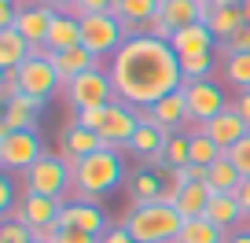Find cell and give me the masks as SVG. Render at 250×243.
I'll use <instances>...</instances> for the list:
<instances>
[{"mask_svg": "<svg viewBox=\"0 0 250 243\" xmlns=\"http://www.w3.org/2000/svg\"><path fill=\"white\" fill-rule=\"evenodd\" d=\"M44 48H48V52H70V48H81V19L74 15V11H55Z\"/></svg>", "mask_w": 250, "mask_h": 243, "instance_id": "obj_18", "label": "cell"}, {"mask_svg": "<svg viewBox=\"0 0 250 243\" xmlns=\"http://www.w3.org/2000/svg\"><path fill=\"white\" fill-rule=\"evenodd\" d=\"M103 11H114V0H78L74 15L85 19V15H103Z\"/></svg>", "mask_w": 250, "mask_h": 243, "instance_id": "obj_40", "label": "cell"}, {"mask_svg": "<svg viewBox=\"0 0 250 243\" xmlns=\"http://www.w3.org/2000/svg\"><path fill=\"white\" fill-rule=\"evenodd\" d=\"M30 55H33V44L15 26H4V30H0V70H19Z\"/></svg>", "mask_w": 250, "mask_h": 243, "instance_id": "obj_23", "label": "cell"}, {"mask_svg": "<svg viewBox=\"0 0 250 243\" xmlns=\"http://www.w3.org/2000/svg\"><path fill=\"white\" fill-rule=\"evenodd\" d=\"M239 4H243V0H239Z\"/></svg>", "mask_w": 250, "mask_h": 243, "instance_id": "obj_51", "label": "cell"}, {"mask_svg": "<svg viewBox=\"0 0 250 243\" xmlns=\"http://www.w3.org/2000/svg\"><path fill=\"white\" fill-rule=\"evenodd\" d=\"M166 140H169V133H166L162 126H155L151 114L144 110V114H140V129H136V136L129 140V151H133L136 158H144L147 170H158V166H166V158H162Z\"/></svg>", "mask_w": 250, "mask_h": 243, "instance_id": "obj_12", "label": "cell"}, {"mask_svg": "<svg viewBox=\"0 0 250 243\" xmlns=\"http://www.w3.org/2000/svg\"><path fill=\"white\" fill-rule=\"evenodd\" d=\"M213 33H210V26L206 22H191V26H184V30H177L169 37V44H173V52L180 55V59H188V55H203V52H210L213 48Z\"/></svg>", "mask_w": 250, "mask_h": 243, "instance_id": "obj_21", "label": "cell"}, {"mask_svg": "<svg viewBox=\"0 0 250 243\" xmlns=\"http://www.w3.org/2000/svg\"><path fill=\"white\" fill-rule=\"evenodd\" d=\"M41 4H48L52 11H74L78 8V0H41Z\"/></svg>", "mask_w": 250, "mask_h": 243, "instance_id": "obj_45", "label": "cell"}, {"mask_svg": "<svg viewBox=\"0 0 250 243\" xmlns=\"http://www.w3.org/2000/svg\"><path fill=\"white\" fill-rule=\"evenodd\" d=\"M129 192H133L136 203H158L162 199V177H158V170H136L133 177H129Z\"/></svg>", "mask_w": 250, "mask_h": 243, "instance_id": "obj_30", "label": "cell"}, {"mask_svg": "<svg viewBox=\"0 0 250 243\" xmlns=\"http://www.w3.org/2000/svg\"><path fill=\"white\" fill-rule=\"evenodd\" d=\"M180 225L184 218L169 203H133L125 218V228L133 232L136 243H173L180 236Z\"/></svg>", "mask_w": 250, "mask_h": 243, "instance_id": "obj_3", "label": "cell"}, {"mask_svg": "<svg viewBox=\"0 0 250 243\" xmlns=\"http://www.w3.org/2000/svg\"><path fill=\"white\" fill-rule=\"evenodd\" d=\"M103 122H107V107H85V110H78V118H74V126L92 129V133H100Z\"/></svg>", "mask_w": 250, "mask_h": 243, "instance_id": "obj_38", "label": "cell"}, {"mask_svg": "<svg viewBox=\"0 0 250 243\" xmlns=\"http://www.w3.org/2000/svg\"><path fill=\"white\" fill-rule=\"evenodd\" d=\"M235 110H239V118H243V122L250 126V88H247V92H239V96H235Z\"/></svg>", "mask_w": 250, "mask_h": 243, "instance_id": "obj_43", "label": "cell"}, {"mask_svg": "<svg viewBox=\"0 0 250 243\" xmlns=\"http://www.w3.org/2000/svg\"><path fill=\"white\" fill-rule=\"evenodd\" d=\"M59 210H62L59 199H48V196H33V192H26L8 218L22 221L30 232H41V228H55V225H59Z\"/></svg>", "mask_w": 250, "mask_h": 243, "instance_id": "obj_11", "label": "cell"}, {"mask_svg": "<svg viewBox=\"0 0 250 243\" xmlns=\"http://www.w3.org/2000/svg\"><path fill=\"white\" fill-rule=\"evenodd\" d=\"M225 158L243 173V180H247V177H250V136H243L235 148H228V151H225Z\"/></svg>", "mask_w": 250, "mask_h": 243, "instance_id": "obj_36", "label": "cell"}, {"mask_svg": "<svg viewBox=\"0 0 250 243\" xmlns=\"http://www.w3.org/2000/svg\"><path fill=\"white\" fill-rule=\"evenodd\" d=\"M122 180H125V162L118 148H103L70 166V188L78 192V203H96L103 192H114Z\"/></svg>", "mask_w": 250, "mask_h": 243, "instance_id": "obj_2", "label": "cell"}, {"mask_svg": "<svg viewBox=\"0 0 250 243\" xmlns=\"http://www.w3.org/2000/svg\"><path fill=\"white\" fill-rule=\"evenodd\" d=\"M225 243H250V228H243V232H235V236H228Z\"/></svg>", "mask_w": 250, "mask_h": 243, "instance_id": "obj_46", "label": "cell"}, {"mask_svg": "<svg viewBox=\"0 0 250 243\" xmlns=\"http://www.w3.org/2000/svg\"><path fill=\"white\" fill-rule=\"evenodd\" d=\"M22 184L33 196H48V199H59L62 203V192L70 188V166L62 162V155H48L44 151V155L22 173Z\"/></svg>", "mask_w": 250, "mask_h": 243, "instance_id": "obj_4", "label": "cell"}, {"mask_svg": "<svg viewBox=\"0 0 250 243\" xmlns=\"http://www.w3.org/2000/svg\"><path fill=\"white\" fill-rule=\"evenodd\" d=\"M158 4H162V0H114V11H110V15H118L125 22V33L136 37V33H144V26L158 15Z\"/></svg>", "mask_w": 250, "mask_h": 243, "instance_id": "obj_19", "label": "cell"}, {"mask_svg": "<svg viewBox=\"0 0 250 243\" xmlns=\"http://www.w3.org/2000/svg\"><path fill=\"white\" fill-rule=\"evenodd\" d=\"M173 243H225V228H217L206 218H188Z\"/></svg>", "mask_w": 250, "mask_h": 243, "instance_id": "obj_28", "label": "cell"}, {"mask_svg": "<svg viewBox=\"0 0 250 243\" xmlns=\"http://www.w3.org/2000/svg\"><path fill=\"white\" fill-rule=\"evenodd\" d=\"M52 19H55V11L48 8V4H26V8H19V15H15V30L22 33L33 48H44L48 30H52Z\"/></svg>", "mask_w": 250, "mask_h": 243, "instance_id": "obj_15", "label": "cell"}, {"mask_svg": "<svg viewBox=\"0 0 250 243\" xmlns=\"http://www.w3.org/2000/svg\"><path fill=\"white\" fill-rule=\"evenodd\" d=\"M147 114H151V122H155V126L166 129V133H177L184 122H191V118H188V96H184V85H180L177 92L162 96L155 107H147Z\"/></svg>", "mask_w": 250, "mask_h": 243, "instance_id": "obj_16", "label": "cell"}, {"mask_svg": "<svg viewBox=\"0 0 250 243\" xmlns=\"http://www.w3.org/2000/svg\"><path fill=\"white\" fill-rule=\"evenodd\" d=\"M37 114H41V100H33V96H15V100L4 103L0 133H11V129H37Z\"/></svg>", "mask_w": 250, "mask_h": 243, "instance_id": "obj_22", "label": "cell"}, {"mask_svg": "<svg viewBox=\"0 0 250 243\" xmlns=\"http://www.w3.org/2000/svg\"><path fill=\"white\" fill-rule=\"evenodd\" d=\"M66 100H70L74 110H85V107H107V103L118 100V96H114L110 74L96 66V70L81 74V78H74L70 85H66Z\"/></svg>", "mask_w": 250, "mask_h": 243, "instance_id": "obj_8", "label": "cell"}, {"mask_svg": "<svg viewBox=\"0 0 250 243\" xmlns=\"http://www.w3.org/2000/svg\"><path fill=\"white\" fill-rule=\"evenodd\" d=\"M243 218H247V214H243V206H239L235 196H213L210 206H206V221H213L217 228H232V225H239Z\"/></svg>", "mask_w": 250, "mask_h": 243, "instance_id": "obj_29", "label": "cell"}, {"mask_svg": "<svg viewBox=\"0 0 250 243\" xmlns=\"http://www.w3.org/2000/svg\"><path fill=\"white\" fill-rule=\"evenodd\" d=\"M48 55H52V66H55V74H59L62 85H70L74 78H81V74H88V70L100 66V55H92L85 44L70 48V52H48Z\"/></svg>", "mask_w": 250, "mask_h": 243, "instance_id": "obj_17", "label": "cell"}, {"mask_svg": "<svg viewBox=\"0 0 250 243\" xmlns=\"http://www.w3.org/2000/svg\"><path fill=\"white\" fill-rule=\"evenodd\" d=\"M162 158H166V166H173V170L191 166V133H169Z\"/></svg>", "mask_w": 250, "mask_h": 243, "instance_id": "obj_32", "label": "cell"}, {"mask_svg": "<svg viewBox=\"0 0 250 243\" xmlns=\"http://www.w3.org/2000/svg\"><path fill=\"white\" fill-rule=\"evenodd\" d=\"M213 8H221V4H239V0H210Z\"/></svg>", "mask_w": 250, "mask_h": 243, "instance_id": "obj_48", "label": "cell"}, {"mask_svg": "<svg viewBox=\"0 0 250 243\" xmlns=\"http://www.w3.org/2000/svg\"><path fill=\"white\" fill-rule=\"evenodd\" d=\"M100 243H136V240H133V232L125 225H118V228H107V232L100 236Z\"/></svg>", "mask_w": 250, "mask_h": 243, "instance_id": "obj_42", "label": "cell"}, {"mask_svg": "<svg viewBox=\"0 0 250 243\" xmlns=\"http://www.w3.org/2000/svg\"><path fill=\"white\" fill-rule=\"evenodd\" d=\"M59 228H78V232H88V236H103L107 232V218H103L100 203H62L59 210Z\"/></svg>", "mask_w": 250, "mask_h": 243, "instance_id": "obj_13", "label": "cell"}, {"mask_svg": "<svg viewBox=\"0 0 250 243\" xmlns=\"http://www.w3.org/2000/svg\"><path fill=\"white\" fill-rule=\"evenodd\" d=\"M239 8H243V19H247V26H250V0H243Z\"/></svg>", "mask_w": 250, "mask_h": 243, "instance_id": "obj_47", "label": "cell"}, {"mask_svg": "<svg viewBox=\"0 0 250 243\" xmlns=\"http://www.w3.org/2000/svg\"><path fill=\"white\" fill-rule=\"evenodd\" d=\"M206 136H210L213 144H217L221 151H228V148H235V144L243 140V136H250V126L239 118V110L235 107H228V110H221L213 122H206V126H199Z\"/></svg>", "mask_w": 250, "mask_h": 243, "instance_id": "obj_14", "label": "cell"}, {"mask_svg": "<svg viewBox=\"0 0 250 243\" xmlns=\"http://www.w3.org/2000/svg\"><path fill=\"white\" fill-rule=\"evenodd\" d=\"M213 70V55L203 52V55H188V59H180V74H184V81H206Z\"/></svg>", "mask_w": 250, "mask_h": 243, "instance_id": "obj_34", "label": "cell"}, {"mask_svg": "<svg viewBox=\"0 0 250 243\" xmlns=\"http://www.w3.org/2000/svg\"><path fill=\"white\" fill-rule=\"evenodd\" d=\"M107 144H103L100 133H92V129H81V126H70L66 133H62V162L74 166L78 158L85 155H96V151H103Z\"/></svg>", "mask_w": 250, "mask_h": 243, "instance_id": "obj_20", "label": "cell"}, {"mask_svg": "<svg viewBox=\"0 0 250 243\" xmlns=\"http://www.w3.org/2000/svg\"><path fill=\"white\" fill-rule=\"evenodd\" d=\"M225 158V151L217 148V144L210 140V136L203 133V129H191V166H203V170H210L213 162H221Z\"/></svg>", "mask_w": 250, "mask_h": 243, "instance_id": "obj_31", "label": "cell"}, {"mask_svg": "<svg viewBox=\"0 0 250 243\" xmlns=\"http://www.w3.org/2000/svg\"><path fill=\"white\" fill-rule=\"evenodd\" d=\"M206 26H210V33H213L217 41H228L235 30H243V26H247V19H243V8H239V4H221V8L210 11Z\"/></svg>", "mask_w": 250, "mask_h": 243, "instance_id": "obj_26", "label": "cell"}, {"mask_svg": "<svg viewBox=\"0 0 250 243\" xmlns=\"http://www.w3.org/2000/svg\"><path fill=\"white\" fill-rule=\"evenodd\" d=\"M26 4H33V0H26ZM37 4H41V0H37Z\"/></svg>", "mask_w": 250, "mask_h": 243, "instance_id": "obj_49", "label": "cell"}, {"mask_svg": "<svg viewBox=\"0 0 250 243\" xmlns=\"http://www.w3.org/2000/svg\"><path fill=\"white\" fill-rule=\"evenodd\" d=\"M235 199H239V206H243V214L250 218V177L239 184V192H235Z\"/></svg>", "mask_w": 250, "mask_h": 243, "instance_id": "obj_44", "label": "cell"}, {"mask_svg": "<svg viewBox=\"0 0 250 243\" xmlns=\"http://www.w3.org/2000/svg\"><path fill=\"white\" fill-rule=\"evenodd\" d=\"M107 74L114 81V96L129 107H155L162 96L184 85L180 55L173 52L169 41L151 37V33H136L125 41L114 52Z\"/></svg>", "mask_w": 250, "mask_h": 243, "instance_id": "obj_1", "label": "cell"}, {"mask_svg": "<svg viewBox=\"0 0 250 243\" xmlns=\"http://www.w3.org/2000/svg\"><path fill=\"white\" fill-rule=\"evenodd\" d=\"M52 243H100V236H88V232H78V228H59Z\"/></svg>", "mask_w": 250, "mask_h": 243, "instance_id": "obj_41", "label": "cell"}, {"mask_svg": "<svg viewBox=\"0 0 250 243\" xmlns=\"http://www.w3.org/2000/svg\"><path fill=\"white\" fill-rule=\"evenodd\" d=\"M210 199H213V192H210V184H184L180 188V196H177V214L180 218H206V206H210Z\"/></svg>", "mask_w": 250, "mask_h": 243, "instance_id": "obj_25", "label": "cell"}, {"mask_svg": "<svg viewBox=\"0 0 250 243\" xmlns=\"http://www.w3.org/2000/svg\"><path fill=\"white\" fill-rule=\"evenodd\" d=\"M184 96H188V118L195 122V126H206L221 110H228L225 103V88L217 81H184Z\"/></svg>", "mask_w": 250, "mask_h": 243, "instance_id": "obj_9", "label": "cell"}, {"mask_svg": "<svg viewBox=\"0 0 250 243\" xmlns=\"http://www.w3.org/2000/svg\"><path fill=\"white\" fill-rule=\"evenodd\" d=\"M41 155H44V144H41L37 129L0 133V170L4 173H26Z\"/></svg>", "mask_w": 250, "mask_h": 243, "instance_id": "obj_5", "label": "cell"}, {"mask_svg": "<svg viewBox=\"0 0 250 243\" xmlns=\"http://www.w3.org/2000/svg\"><path fill=\"white\" fill-rule=\"evenodd\" d=\"M33 243H44V240H33Z\"/></svg>", "mask_w": 250, "mask_h": 243, "instance_id": "obj_50", "label": "cell"}, {"mask_svg": "<svg viewBox=\"0 0 250 243\" xmlns=\"http://www.w3.org/2000/svg\"><path fill=\"white\" fill-rule=\"evenodd\" d=\"M158 19L177 33L191 22H203V11H199V0H162L158 4Z\"/></svg>", "mask_w": 250, "mask_h": 243, "instance_id": "obj_24", "label": "cell"}, {"mask_svg": "<svg viewBox=\"0 0 250 243\" xmlns=\"http://www.w3.org/2000/svg\"><path fill=\"white\" fill-rule=\"evenodd\" d=\"M239 52H250V26H243V30H235L228 41H221V55L225 59H232V55Z\"/></svg>", "mask_w": 250, "mask_h": 243, "instance_id": "obj_37", "label": "cell"}, {"mask_svg": "<svg viewBox=\"0 0 250 243\" xmlns=\"http://www.w3.org/2000/svg\"><path fill=\"white\" fill-rule=\"evenodd\" d=\"M129 41V33H125V22L118 15H110V11H103V15H85L81 19V44L88 48L92 55H107V52H118V48Z\"/></svg>", "mask_w": 250, "mask_h": 243, "instance_id": "obj_6", "label": "cell"}, {"mask_svg": "<svg viewBox=\"0 0 250 243\" xmlns=\"http://www.w3.org/2000/svg\"><path fill=\"white\" fill-rule=\"evenodd\" d=\"M15 184H11V173H4V177H0V214H4V218H8L11 210H15Z\"/></svg>", "mask_w": 250, "mask_h": 243, "instance_id": "obj_39", "label": "cell"}, {"mask_svg": "<svg viewBox=\"0 0 250 243\" xmlns=\"http://www.w3.org/2000/svg\"><path fill=\"white\" fill-rule=\"evenodd\" d=\"M0 243H33V232L15 218H4L0 221Z\"/></svg>", "mask_w": 250, "mask_h": 243, "instance_id": "obj_35", "label": "cell"}, {"mask_svg": "<svg viewBox=\"0 0 250 243\" xmlns=\"http://www.w3.org/2000/svg\"><path fill=\"white\" fill-rule=\"evenodd\" d=\"M140 129V110H133L125 100H110L107 103V122H103L100 136L107 148H129V140Z\"/></svg>", "mask_w": 250, "mask_h": 243, "instance_id": "obj_10", "label": "cell"}, {"mask_svg": "<svg viewBox=\"0 0 250 243\" xmlns=\"http://www.w3.org/2000/svg\"><path fill=\"white\" fill-rule=\"evenodd\" d=\"M59 85L62 81H59V74H55V66H52L48 48H33V55L19 66V88H22V96H33V100L44 103Z\"/></svg>", "mask_w": 250, "mask_h": 243, "instance_id": "obj_7", "label": "cell"}, {"mask_svg": "<svg viewBox=\"0 0 250 243\" xmlns=\"http://www.w3.org/2000/svg\"><path fill=\"white\" fill-rule=\"evenodd\" d=\"M206 184H210L213 196H235L243 184V173L235 170L228 158H221V162H213L210 170H206Z\"/></svg>", "mask_w": 250, "mask_h": 243, "instance_id": "obj_27", "label": "cell"}, {"mask_svg": "<svg viewBox=\"0 0 250 243\" xmlns=\"http://www.w3.org/2000/svg\"><path fill=\"white\" fill-rule=\"evenodd\" d=\"M225 81L235 85L239 92L250 88V52H239V55H232V59H225Z\"/></svg>", "mask_w": 250, "mask_h": 243, "instance_id": "obj_33", "label": "cell"}]
</instances>
